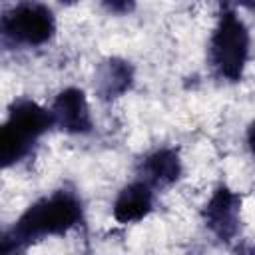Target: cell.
Wrapping results in <instances>:
<instances>
[{"label":"cell","mask_w":255,"mask_h":255,"mask_svg":"<svg viewBox=\"0 0 255 255\" xmlns=\"http://www.w3.org/2000/svg\"><path fill=\"white\" fill-rule=\"evenodd\" d=\"M84 219L82 199L72 189H56L50 195L40 197L4 231L0 239V251L4 255L26 251L30 245L48 239L64 237L76 229Z\"/></svg>","instance_id":"obj_1"},{"label":"cell","mask_w":255,"mask_h":255,"mask_svg":"<svg viewBox=\"0 0 255 255\" xmlns=\"http://www.w3.org/2000/svg\"><path fill=\"white\" fill-rule=\"evenodd\" d=\"M50 128H54L50 108H42L34 100L26 98L12 102L0 131L2 165L10 167L20 163Z\"/></svg>","instance_id":"obj_2"},{"label":"cell","mask_w":255,"mask_h":255,"mask_svg":"<svg viewBox=\"0 0 255 255\" xmlns=\"http://www.w3.org/2000/svg\"><path fill=\"white\" fill-rule=\"evenodd\" d=\"M249 46L251 36L245 22L231 8L221 10L207 44V60L215 76L225 82H239L249 60Z\"/></svg>","instance_id":"obj_3"},{"label":"cell","mask_w":255,"mask_h":255,"mask_svg":"<svg viewBox=\"0 0 255 255\" xmlns=\"http://www.w3.org/2000/svg\"><path fill=\"white\" fill-rule=\"evenodd\" d=\"M4 46L36 48L52 40L56 32V18L50 6L38 0H22L8 8L2 16Z\"/></svg>","instance_id":"obj_4"},{"label":"cell","mask_w":255,"mask_h":255,"mask_svg":"<svg viewBox=\"0 0 255 255\" xmlns=\"http://www.w3.org/2000/svg\"><path fill=\"white\" fill-rule=\"evenodd\" d=\"M201 219L215 239L223 243L233 241L241 225V195L223 183L217 185L203 205Z\"/></svg>","instance_id":"obj_5"},{"label":"cell","mask_w":255,"mask_h":255,"mask_svg":"<svg viewBox=\"0 0 255 255\" xmlns=\"http://www.w3.org/2000/svg\"><path fill=\"white\" fill-rule=\"evenodd\" d=\"M50 114L54 120V128L70 135H86L94 129L92 112L86 94L80 88H66L62 90L52 106Z\"/></svg>","instance_id":"obj_6"},{"label":"cell","mask_w":255,"mask_h":255,"mask_svg":"<svg viewBox=\"0 0 255 255\" xmlns=\"http://www.w3.org/2000/svg\"><path fill=\"white\" fill-rule=\"evenodd\" d=\"M183 165L175 147H157L143 155L137 163V179L145 181L153 189L173 185L181 177Z\"/></svg>","instance_id":"obj_7"},{"label":"cell","mask_w":255,"mask_h":255,"mask_svg":"<svg viewBox=\"0 0 255 255\" xmlns=\"http://www.w3.org/2000/svg\"><path fill=\"white\" fill-rule=\"evenodd\" d=\"M133 86V66L118 56L106 58L96 66L94 92L100 100L112 102L122 98Z\"/></svg>","instance_id":"obj_8"},{"label":"cell","mask_w":255,"mask_h":255,"mask_svg":"<svg viewBox=\"0 0 255 255\" xmlns=\"http://www.w3.org/2000/svg\"><path fill=\"white\" fill-rule=\"evenodd\" d=\"M151 207H153V187L141 179H135L120 189L112 205V213L118 223L128 225L147 217Z\"/></svg>","instance_id":"obj_9"},{"label":"cell","mask_w":255,"mask_h":255,"mask_svg":"<svg viewBox=\"0 0 255 255\" xmlns=\"http://www.w3.org/2000/svg\"><path fill=\"white\" fill-rule=\"evenodd\" d=\"M102 6H106L110 12H116V14H126L129 12L137 0H100Z\"/></svg>","instance_id":"obj_10"},{"label":"cell","mask_w":255,"mask_h":255,"mask_svg":"<svg viewBox=\"0 0 255 255\" xmlns=\"http://www.w3.org/2000/svg\"><path fill=\"white\" fill-rule=\"evenodd\" d=\"M247 147H249L251 155L255 157V122H251L247 128Z\"/></svg>","instance_id":"obj_11"},{"label":"cell","mask_w":255,"mask_h":255,"mask_svg":"<svg viewBox=\"0 0 255 255\" xmlns=\"http://www.w3.org/2000/svg\"><path fill=\"white\" fill-rule=\"evenodd\" d=\"M237 4H241L245 10H249L251 14H255V0H235Z\"/></svg>","instance_id":"obj_12"}]
</instances>
